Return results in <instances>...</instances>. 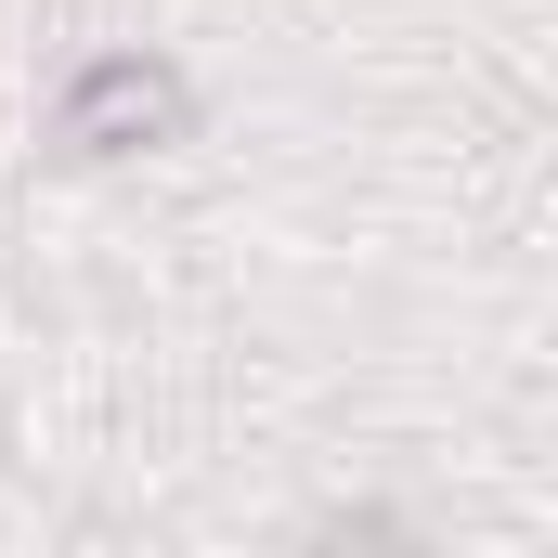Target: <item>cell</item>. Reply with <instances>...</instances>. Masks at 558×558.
I'll use <instances>...</instances> for the list:
<instances>
[{
  "label": "cell",
  "mask_w": 558,
  "mask_h": 558,
  "mask_svg": "<svg viewBox=\"0 0 558 558\" xmlns=\"http://www.w3.org/2000/svg\"><path fill=\"white\" fill-rule=\"evenodd\" d=\"M52 131L78 143V156H143V143L182 131V78H169V65H143V52H105V65H78V78H65Z\"/></svg>",
  "instance_id": "obj_1"
}]
</instances>
